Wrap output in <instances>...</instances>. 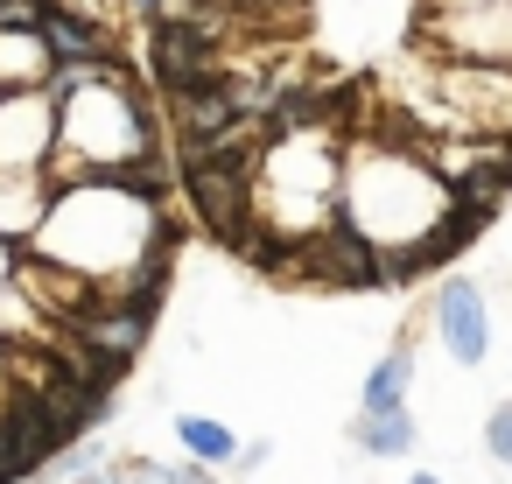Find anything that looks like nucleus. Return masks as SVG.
<instances>
[{
    "label": "nucleus",
    "mask_w": 512,
    "mask_h": 484,
    "mask_svg": "<svg viewBox=\"0 0 512 484\" xmlns=\"http://www.w3.org/2000/svg\"><path fill=\"white\" fill-rule=\"evenodd\" d=\"M337 211H344V225H358L379 246V281L428 274V260L456 253V239L470 232V218L456 211V190L435 176V162L400 141H365L344 155Z\"/></svg>",
    "instance_id": "obj_2"
},
{
    "label": "nucleus",
    "mask_w": 512,
    "mask_h": 484,
    "mask_svg": "<svg viewBox=\"0 0 512 484\" xmlns=\"http://www.w3.org/2000/svg\"><path fill=\"white\" fill-rule=\"evenodd\" d=\"M43 43H50L57 64H71V57H113L120 50L113 29H106V15H85V8H71V0H50V8H43Z\"/></svg>",
    "instance_id": "obj_9"
},
{
    "label": "nucleus",
    "mask_w": 512,
    "mask_h": 484,
    "mask_svg": "<svg viewBox=\"0 0 512 484\" xmlns=\"http://www.w3.org/2000/svg\"><path fill=\"white\" fill-rule=\"evenodd\" d=\"M57 148V99L43 85L0 92V169H43Z\"/></svg>",
    "instance_id": "obj_5"
},
{
    "label": "nucleus",
    "mask_w": 512,
    "mask_h": 484,
    "mask_svg": "<svg viewBox=\"0 0 512 484\" xmlns=\"http://www.w3.org/2000/svg\"><path fill=\"white\" fill-rule=\"evenodd\" d=\"M351 435H358L365 456H414V435H421V428H414L407 407H393V414H358Z\"/></svg>",
    "instance_id": "obj_13"
},
{
    "label": "nucleus",
    "mask_w": 512,
    "mask_h": 484,
    "mask_svg": "<svg viewBox=\"0 0 512 484\" xmlns=\"http://www.w3.org/2000/svg\"><path fill=\"white\" fill-rule=\"evenodd\" d=\"M71 484H127V470H120V463H92V470H78Z\"/></svg>",
    "instance_id": "obj_15"
},
{
    "label": "nucleus",
    "mask_w": 512,
    "mask_h": 484,
    "mask_svg": "<svg viewBox=\"0 0 512 484\" xmlns=\"http://www.w3.org/2000/svg\"><path fill=\"white\" fill-rule=\"evenodd\" d=\"M8 274H15V246L0 239V288H8Z\"/></svg>",
    "instance_id": "obj_18"
},
{
    "label": "nucleus",
    "mask_w": 512,
    "mask_h": 484,
    "mask_svg": "<svg viewBox=\"0 0 512 484\" xmlns=\"http://www.w3.org/2000/svg\"><path fill=\"white\" fill-rule=\"evenodd\" d=\"M267 463V442H239V456H232V470H260Z\"/></svg>",
    "instance_id": "obj_16"
},
{
    "label": "nucleus",
    "mask_w": 512,
    "mask_h": 484,
    "mask_svg": "<svg viewBox=\"0 0 512 484\" xmlns=\"http://www.w3.org/2000/svg\"><path fill=\"white\" fill-rule=\"evenodd\" d=\"M435 337H442V351L456 365H484V351H491V302H484V288L470 274H449L435 288Z\"/></svg>",
    "instance_id": "obj_6"
},
{
    "label": "nucleus",
    "mask_w": 512,
    "mask_h": 484,
    "mask_svg": "<svg viewBox=\"0 0 512 484\" xmlns=\"http://www.w3.org/2000/svg\"><path fill=\"white\" fill-rule=\"evenodd\" d=\"M484 456H491L498 470H512V400L491 407V421H484Z\"/></svg>",
    "instance_id": "obj_14"
},
{
    "label": "nucleus",
    "mask_w": 512,
    "mask_h": 484,
    "mask_svg": "<svg viewBox=\"0 0 512 484\" xmlns=\"http://www.w3.org/2000/svg\"><path fill=\"white\" fill-rule=\"evenodd\" d=\"M407 386H414V337H400V344L365 372V386H358V414H393V407H407Z\"/></svg>",
    "instance_id": "obj_10"
},
{
    "label": "nucleus",
    "mask_w": 512,
    "mask_h": 484,
    "mask_svg": "<svg viewBox=\"0 0 512 484\" xmlns=\"http://www.w3.org/2000/svg\"><path fill=\"white\" fill-rule=\"evenodd\" d=\"M407 484H442V477H435V470H414V477H407Z\"/></svg>",
    "instance_id": "obj_19"
},
{
    "label": "nucleus",
    "mask_w": 512,
    "mask_h": 484,
    "mask_svg": "<svg viewBox=\"0 0 512 484\" xmlns=\"http://www.w3.org/2000/svg\"><path fill=\"white\" fill-rule=\"evenodd\" d=\"M127 8H134V15H141V22H148V8H155V0H127Z\"/></svg>",
    "instance_id": "obj_20"
},
{
    "label": "nucleus",
    "mask_w": 512,
    "mask_h": 484,
    "mask_svg": "<svg viewBox=\"0 0 512 484\" xmlns=\"http://www.w3.org/2000/svg\"><path fill=\"white\" fill-rule=\"evenodd\" d=\"M8 379H15V344L0 337V400H8Z\"/></svg>",
    "instance_id": "obj_17"
},
{
    "label": "nucleus",
    "mask_w": 512,
    "mask_h": 484,
    "mask_svg": "<svg viewBox=\"0 0 512 484\" xmlns=\"http://www.w3.org/2000/svg\"><path fill=\"white\" fill-rule=\"evenodd\" d=\"M36 260L71 267L78 281H92L99 295H134V302H162L169 281V225H162V197L120 183V176H85L64 183L29 239Z\"/></svg>",
    "instance_id": "obj_1"
},
{
    "label": "nucleus",
    "mask_w": 512,
    "mask_h": 484,
    "mask_svg": "<svg viewBox=\"0 0 512 484\" xmlns=\"http://www.w3.org/2000/svg\"><path fill=\"white\" fill-rule=\"evenodd\" d=\"M421 43L442 64H512V0H428Z\"/></svg>",
    "instance_id": "obj_4"
},
{
    "label": "nucleus",
    "mask_w": 512,
    "mask_h": 484,
    "mask_svg": "<svg viewBox=\"0 0 512 484\" xmlns=\"http://www.w3.org/2000/svg\"><path fill=\"white\" fill-rule=\"evenodd\" d=\"M162 155L155 106L134 92V78H92L57 106V148H50V183H85V176H127L134 162Z\"/></svg>",
    "instance_id": "obj_3"
},
{
    "label": "nucleus",
    "mask_w": 512,
    "mask_h": 484,
    "mask_svg": "<svg viewBox=\"0 0 512 484\" xmlns=\"http://www.w3.org/2000/svg\"><path fill=\"white\" fill-rule=\"evenodd\" d=\"M50 197H57L50 169H0V239L29 246L36 225H43V211H50Z\"/></svg>",
    "instance_id": "obj_8"
},
{
    "label": "nucleus",
    "mask_w": 512,
    "mask_h": 484,
    "mask_svg": "<svg viewBox=\"0 0 512 484\" xmlns=\"http://www.w3.org/2000/svg\"><path fill=\"white\" fill-rule=\"evenodd\" d=\"M176 442H183V456L204 463V470H232V456H239V435H232L218 414H176Z\"/></svg>",
    "instance_id": "obj_12"
},
{
    "label": "nucleus",
    "mask_w": 512,
    "mask_h": 484,
    "mask_svg": "<svg viewBox=\"0 0 512 484\" xmlns=\"http://www.w3.org/2000/svg\"><path fill=\"white\" fill-rule=\"evenodd\" d=\"M50 43H43V29H0V92H29V85H43L50 78Z\"/></svg>",
    "instance_id": "obj_11"
},
{
    "label": "nucleus",
    "mask_w": 512,
    "mask_h": 484,
    "mask_svg": "<svg viewBox=\"0 0 512 484\" xmlns=\"http://www.w3.org/2000/svg\"><path fill=\"white\" fill-rule=\"evenodd\" d=\"M148 71L162 92H190L225 78V43H211L204 29H148Z\"/></svg>",
    "instance_id": "obj_7"
}]
</instances>
